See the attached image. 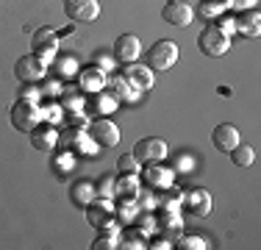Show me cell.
I'll list each match as a JSON object with an SVG mask.
<instances>
[{
    "label": "cell",
    "mask_w": 261,
    "mask_h": 250,
    "mask_svg": "<svg viewBox=\"0 0 261 250\" xmlns=\"http://www.w3.org/2000/svg\"><path fill=\"white\" fill-rule=\"evenodd\" d=\"M111 95H114L117 100H128V97H130L125 78H117V81H111Z\"/></svg>",
    "instance_id": "603a6c76"
},
{
    "label": "cell",
    "mask_w": 261,
    "mask_h": 250,
    "mask_svg": "<svg viewBox=\"0 0 261 250\" xmlns=\"http://www.w3.org/2000/svg\"><path fill=\"white\" fill-rule=\"evenodd\" d=\"M78 84H81V89H86V92H100L103 84H106V75H103L100 67H86V70H81V75H78Z\"/></svg>",
    "instance_id": "ac0fdd59"
},
{
    "label": "cell",
    "mask_w": 261,
    "mask_h": 250,
    "mask_svg": "<svg viewBox=\"0 0 261 250\" xmlns=\"http://www.w3.org/2000/svg\"><path fill=\"white\" fill-rule=\"evenodd\" d=\"M117 170L125 172V175H136V172H139V161H136V156H134V153L120 156V161H117Z\"/></svg>",
    "instance_id": "7402d4cb"
},
{
    "label": "cell",
    "mask_w": 261,
    "mask_h": 250,
    "mask_svg": "<svg viewBox=\"0 0 261 250\" xmlns=\"http://www.w3.org/2000/svg\"><path fill=\"white\" fill-rule=\"evenodd\" d=\"M181 247L184 250H206L208 245H206V239H203V236H184Z\"/></svg>",
    "instance_id": "cb8c5ba5"
},
{
    "label": "cell",
    "mask_w": 261,
    "mask_h": 250,
    "mask_svg": "<svg viewBox=\"0 0 261 250\" xmlns=\"http://www.w3.org/2000/svg\"><path fill=\"white\" fill-rule=\"evenodd\" d=\"M161 17H164V22L170 25H189L192 22V6L186 3V0H170V3L161 9Z\"/></svg>",
    "instance_id": "4fadbf2b"
},
{
    "label": "cell",
    "mask_w": 261,
    "mask_h": 250,
    "mask_svg": "<svg viewBox=\"0 0 261 250\" xmlns=\"http://www.w3.org/2000/svg\"><path fill=\"white\" fill-rule=\"evenodd\" d=\"M64 14L78 25L95 22L100 17V3L97 0H64Z\"/></svg>",
    "instance_id": "8992f818"
},
{
    "label": "cell",
    "mask_w": 261,
    "mask_h": 250,
    "mask_svg": "<svg viewBox=\"0 0 261 250\" xmlns=\"http://www.w3.org/2000/svg\"><path fill=\"white\" fill-rule=\"evenodd\" d=\"M184 206H186V211H189V214L206 217L208 211H211V195H208L206 189H200V186H192V189L184 195Z\"/></svg>",
    "instance_id": "9c48e42d"
},
{
    "label": "cell",
    "mask_w": 261,
    "mask_h": 250,
    "mask_svg": "<svg viewBox=\"0 0 261 250\" xmlns=\"http://www.w3.org/2000/svg\"><path fill=\"white\" fill-rule=\"evenodd\" d=\"M86 136H89V142H95L97 147H114L117 142H120V128H117L109 117H100V120H95L86 128Z\"/></svg>",
    "instance_id": "5b68a950"
},
{
    "label": "cell",
    "mask_w": 261,
    "mask_h": 250,
    "mask_svg": "<svg viewBox=\"0 0 261 250\" xmlns=\"http://www.w3.org/2000/svg\"><path fill=\"white\" fill-rule=\"evenodd\" d=\"M117 192H136V181H125V184H120V186H114Z\"/></svg>",
    "instance_id": "4316f807"
},
{
    "label": "cell",
    "mask_w": 261,
    "mask_h": 250,
    "mask_svg": "<svg viewBox=\"0 0 261 250\" xmlns=\"http://www.w3.org/2000/svg\"><path fill=\"white\" fill-rule=\"evenodd\" d=\"M56 142H59V134H56L53 125H36L34 131H31V145L36 150H53Z\"/></svg>",
    "instance_id": "9a60e30c"
},
{
    "label": "cell",
    "mask_w": 261,
    "mask_h": 250,
    "mask_svg": "<svg viewBox=\"0 0 261 250\" xmlns=\"http://www.w3.org/2000/svg\"><path fill=\"white\" fill-rule=\"evenodd\" d=\"M125 84L128 86H134V89H139V92H147V89H153V70L150 67H142V64H128L125 67Z\"/></svg>",
    "instance_id": "5bb4252c"
},
{
    "label": "cell",
    "mask_w": 261,
    "mask_h": 250,
    "mask_svg": "<svg viewBox=\"0 0 261 250\" xmlns=\"http://www.w3.org/2000/svg\"><path fill=\"white\" fill-rule=\"evenodd\" d=\"M95 95H97V97L92 100V109H95V114H100V117H109L111 111L117 109V97L111 95V92H109V95H106V92H95Z\"/></svg>",
    "instance_id": "d6986e66"
},
{
    "label": "cell",
    "mask_w": 261,
    "mask_h": 250,
    "mask_svg": "<svg viewBox=\"0 0 261 250\" xmlns=\"http://www.w3.org/2000/svg\"><path fill=\"white\" fill-rule=\"evenodd\" d=\"M211 142H214V147L220 150V153H231V150L242 142L239 128L231 125V122H220L214 128V134H211Z\"/></svg>",
    "instance_id": "ba28073f"
},
{
    "label": "cell",
    "mask_w": 261,
    "mask_h": 250,
    "mask_svg": "<svg viewBox=\"0 0 261 250\" xmlns=\"http://www.w3.org/2000/svg\"><path fill=\"white\" fill-rule=\"evenodd\" d=\"M145 178H147V184H150V186H170L172 172H167V170H156V164H147Z\"/></svg>",
    "instance_id": "44dd1931"
},
{
    "label": "cell",
    "mask_w": 261,
    "mask_h": 250,
    "mask_svg": "<svg viewBox=\"0 0 261 250\" xmlns=\"http://www.w3.org/2000/svg\"><path fill=\"white\" fill-rule=\"evenodd\" d=\"M92 247H95V250H111V247H120V245H117V239H114L111 234H100Z\"/></svg>",
    "instance_id": "d4e9b609"
},
{
    "label": "cell",
    "mask_w": 261,
    "mask_h": 250,
    "mask_svg": "<svg viewBox=\"0 0 261 250\" xmlns=\"http://www.w3.org/2000/svg\"><path fill=\"white\" fill-rule=\"evenodd\" d=\"M14 75L22 84H34V81H39L42 75H45V59H39V56H34V53L22 56L14 64Z\"/></svg>",
    "instance_id": "52a82bcc"
},
{
    "label": "cell",
    "mask_w": 261,
    "mask_h": 250,
    "mask_svg": "<svg viewBox=\"0 0 261 250\" xmlns=\"http://www.w3.org/2000/svg\"><path fill=\"white\" fill-rule=\"evenodd\" d=\"M197 45H200V50L206 56L220 59V56L228 53L231 39H228V31L222 28V25H206V28L200 31V36H197Z\"/></svg>",
    "instance_id": "6da1fadb"
},
{
    "label": "cell",
    "mask_w": 261,
    "mask_h": 250,
    "mask_svg": "<svg viewBox=\"0 0 261 250\" xmlns=\"http://www.w3.org/2000/svg\"><path fill=\"white\" fill-rule=\"evenodd\" d=\"M233 28L245 36H258L261 34V22H258V11L256 9H245L239 17L233 20Z\"/></svg>",
    "instance_id": "e0dca14e"
},
{
    "label": "cell",
    "mask_w": 261,
    "mask_h": 250,
    "mask_svg": "<svg viewBox=\"0 0 261 250\" xmlns=\"http://www.w3.org/2000/svg\"><path fill=\"white\" fill-rule=\"evenodd\" d=\"M175 61H178V45L172 39H161L147 50V67H150V70L164 72V70H170V67H175Z\"/></svg>",
    "instance_id": "3957f363"
},
{
    "label": "cell",
    "mask_w": 261,
    "mask_h": 250,
    "mask_svg": "<svg viewBox=\"0 0 261 250\" xmlns=\"http://www.w3.org/2000/svg\"><path fill=\"white\" fill-rule=\"evenodd\" d=\"M139 39H136L134 34H122L120 39L114 42V59L120 61V64H134L136 59H139Z\"/></svg>",
    "instance_id": "8fae6325"
},
{
    "label": "cell",
    "mask_w": 261,
    "mask_h": 250,
    "mask_svg": "<svg viewBox=\"0 0 261 250\" xmlns=\"http://www.w3.org/2000/svg\"><path fill=\"white\" fill-rule=\"evenodd\" d=\"M231 153H233L231 159H233V164H236V167H250L253 161H256V150H253L250 145H242V142L231 150Z\"/></svg>",
    "instance_id": "ffe728a7"
},
{
    "label": "cell",
    "mask_w": 261,
    "mask_h": 250,
    "mask_svg": "<svg viewBox=\"0 0 261 250\" xmlns=\"http://www.w3.org/2000/svg\"><path fill=\"white\" fill-rule=\"evenodd\" d=\"M95 197H97V192H95V186H92L89 181H72V186H70V200H72V206L86 209V206H89Z\"/></svg>",
    "instance_id": "2e32d148"
},
{
    "label": "cell",
    "mask_w": 261,
    "mask_h": 250,
    "mask_svg": "<svg viewBox=\"0 0 261 250\" xmlns=\"http://www.w3.org/2000/svg\"><path fill=\"white\" fill-rule=\"evenodd\" d=\"M95 192H97L100 197H109V200H111V195H114V181H111V175H103L100 186H97Z\"/></svg>",
    "instance_id": "484cf974"
},
{
    "label": "cell",
    "mask_w": 261,
    "mask_h": 250,
    "mask_svg": "<svg viewBox=\"0 0 261 250\" xmlns=\"http://www.w3.org/2000/svg\"><path fill=\"white\" fill-rule=\"evenodd\" d=\"M86 220H89V225H95V228H100V231H111V225H114L111 203H95V200H92V203L86 206Z\"/></svg>",
    "instance_id": "7c38bea8"
},
{
    "label": "cell",
    "mask_w": 261,
    "mask_h": 250,
    "mask_svg": "<svg viewBox=\"0 0 261 250\" xmlns=\"http://www.w3.org/2000/svg\"><path fill=\"white\" fill-rule=\"evenodd\" d=\"M39 122H42V111L34 106V100H28V97L17 100L14 109H11V125H14L17 131H25V134H31V131H34Z\"/></svg>",
    "instance_id": "7a4b0ae2"
},
{
    "label": "cell",
    "mask_w": 261,
    "mask_h": 250,
    "mask_svg": "<svg viewBox=\"0 0 261 250\" xmlns=\"http://www.w3.org/2000/svg\"><path fill=\"white\" fill-rule=\"evenodd\" d=\"M31 45H34V56L47 59V56H53L56 47H59V34H56L53 28H39V31H34Z\"/></svg>",
    "instance_id": "30bf717a"
},
{
    "label": "cell",
    "mask_w": 261,
    "mask_h": 250,
    "mask_svg": "<svg viewBox=\"0 0 261 250\" xmlns=\"http://www.w3.org/2000/svg\"><path fill=\"white\" fill-rule=\"evenodd\" d=\"M134 156L139 164H161L167 159V142L156 139V136H147V139H139L134 145Z\"/></svg>",
    "instance_id": "277c9868"
}]
</instances>
